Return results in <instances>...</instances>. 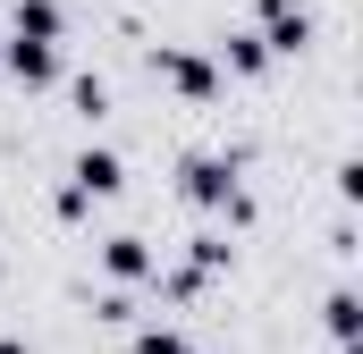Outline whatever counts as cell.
<instances>
[{"mask_svg": "<svg viewBox=\"0 0 363 354\" xmlns=\"http://www.w3.org/2000/svg\"><path fill=\"white\" fill-rule=\"evenodd\" d=\"M68 101H77L85 118H101V110H110V85H101V76H77V85H68Z\"/></svg>", "mask_w": 363, "mask_h": 354, "instance_id": "cell-9", "label": "cell"}, {"mask_svg": "<svg viewBox=\"0 0 363 354\" xmlns=\"http://www.w3.org/2000/svg\"><path fill=\"white\" fill-rule=\"evenodd\" d=\"M152 68H161V76H169V85H178V93H194V101H211V68H203L194 51H161Z\"/></svg>", "mask_w": 363, "mask_h": 354, "instance_id": "cell-6", "label": "cell"}, {"mask_svg": "<svg viewBox=\"0 0 363 354\" xmlns=\"http://www.w3.org/2000/svg\"><path fill=\"white\" fill-rule=\"evenodd\" d=\"M262 59H271V51H262V34H228V68H245V76H254Z\"/></svg>", "mask_w": 363, "mask_h": 354, "instance_id": "cell-10", "label": "cell"}, {"mask_svg": "<svg viewBox=\"0 0 363 354\" xmlns=\"http://www.w3.org/2000/svg\"><path fill=\"white\" fill-rule=\"evenodd\" d=\"M77 185H68V194H77V202H110V194H118V185H127V161H118V152H101V144H85V152H77Z\"/></svg>", "mask_w": 363, "mask_h": 354, "instance_id": "cell-2", "label": "cell"}, {"mask_svg": "<svg viewBox=\"0 0 363 354\" xmlns=\"http://www.w3.org/2000/svg\"><path fill=\"white\" fill-rule=\"evenodd\" d=\"M330 338H338V346L355 338V295H330Z\"/></svg>", "mask_w": 363, "mask_h": 354, "instance_id": "cell-11", "label": "cell"}, {"mask_svg": "<svg viewBox=\"0 0 363 354\" xmlns=\"http://www.w3.org/2000/svg\"><path fill=\"white\" fill-rule=\"evenodd\" d=\"M0 354H26V338H0Z\"/></svg>", "mask_w": 363, "mask_h": 354, "instance_id": "cell-12", "label": "cell"}, {"mask_svg": "<svg viewBox=\"0 0 363 354\" xmlns=\"http://www.w3.org/2000/svg\"><path fill=\"white\" fill-rule=\"evenodd\" d=\"M254 8H262V51H304L313 17H304L296 0H254Z\"/></svg>", "mask_w": 363, "mask_h": 354, "instance_id": "cell-3", "label": "cell"}, {"mask_svg": "<svg viewBox=\"0 0 363 354\" xmlns=\"http://www.w3.org/2000/svg\"><path fill=\"white\" fill-rule=\"evenodd\" d=\"M135 354H194V346H186L178 329H161V321H152V329H135Z\"/></svg>", "mask_w": 363, "mask_h": 354, "instance_id": "cell-8", "label": "cell"}, {"mask_svg": "<svg viewBox=\"0 0 363 354\" xmlns=\"http://www.w3.org/2000/svg\"><path fill=\"white\" fill-rule=\"evenodd\" d=\"M0 68H9V76H26V85H51V76H60V51H51V42H9V51H0Z\"/></svg>", "mask_w": 363, "mask_h": 354, "instance_id": "cell-5", "label": "cell"}, {"mask_svg": "<svg viewBox=\"0 0 363 354\" xmlns=\"http://www.w3.org/2000/svg\"><path fill=\"white\" fill-rule=\"evenodd\" d=\"M101 270H110V278H144V270H152L144 236H110V245H101Z\"/></svg>", "mask_w": 363, "mask_h": 354, "instance_id": "cell-7", "label": "cell"}, {"mask_svg": "<svg viewBox=\"0 0 363 354\" xmlns=\"http://www.w3.org/2000/svg\"><path fill=\"white\" fill-rule=\"evenodd\" d=\"M9 42H60V0H17L9 8Z\"/></svg>", "mask_w": 363, "mask_h": 354, "instance_id": "cell-4", "label": "cell"}, {"mask_svg": "<svg viewBox=\"0 0 363 354\" xmlns=\"http://www.w3.org/2000/svg\"><path fill=\"white\" fill-rule=\"evenodd\" d=\"M186 202L245 219V185H237V161H220V152H194V161H186Z\"/></svg>", "mask_w": 363, "mask_h": 354, "instance_id": "cell-1", "label": "cell"}]
</instances>
